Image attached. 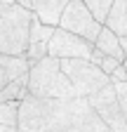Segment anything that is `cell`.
<instances>
[{
    "label": "cell",
    "mask_w": 127,
    "mask_h": 132,
    "mask_svg": "<svg viewBox=\"0 0 127 132\" xmlns=\"http://www.w3.org/2000/svg\"><path fill=\"white\" fill-rule=\"evenodd\" d=\"M89 111L87 99H35L26 97L19 106V132H73Z\"/></svg>",
    "instance_id": "obj_1"
},
{
    "label": "cell",
    "mask_w": 127,
    "mask_h": 132,
    "mask_svg": "<svg viewBox=\"0 0 127 132\" xmlns=\"http://www.w3.org/2000/svg\"><path fill=\"white\" fill-rule=\"evenodd\" d=\"M33 24V12L21 7V3L0 0V54L26 57Z\"/></svg>",
    "instance_id": "obj_2"
},
{
    "label": "cell",
    "mask_w": 127,
    "mask_h": 132,
    "mask_svg": "<svg viewBox=\"0 0 127 132\" xmlns=\"http://www.w3.org/2000/svg\"><path fill=\"white\" fill-rule=\"evenodd\" d=\"M28 97L71 102V99H78V92L73 82L68 80V76L63 73L61 61L54 57H47L33 64L28 71Z\"/></svg>",
    "instance_id": "obj_3"
},
{
    "label": "cell",
    "mask_w": 127,
    "mask_h": 132,
    "mask_svg": "<svg viewBox=\"0 0 127 132\" xmlns=\"http://www.w3.org/2000/svg\"><path fill=\"white\" fill-rule=\"evenodd\" d=\"M61 69L73 82L80 99H92L94 94H99L108 85H113L111 78L99 66H94L89 59H66V61H61Z\"/></svg>",
    "instance_id": "obj_4"
},
{
    "label": "cell",
    "mask_w": 127,
    "mask_h": 132,
    "mask_svg": "<svg viewBox=\"0 0 127 132\" xmlns=\"http://www.w3.org/2000/svg\"><path fill=\"white\" fill-rule=\"evenodd\" d=\"M59 28L73 33V36H80L83 40H87V43H92V45L97 43L99 33L104 31V26L89 14L85 0H68L66 12H63V16H61Z\"/></svg>",
    "instance_id": "obj_5"
},
{
    "label": "cell",
    "mask_w": 127,
    "mask_h": 132,
    "mask_svg": "<svg viewBox=\"0 0 127 132\" xmlns=\"http://www.w3.org/2000/svg\"><path fill=\"white\" fill-rule=\"evenodd\" d=\"M87 102L111 132H127V120H125V113L120 109V102H118L115 85H108L106 90H101L99 94H94Z\"/></svg>",
    "instance_id": "obj_6"
},
{
    "label": "cell",
    "mask_w": 127,
    "mask_h": 132,
    "mask_svg": "<svg viewBox=\"0 0 127 132\" xmlns=\"http://www.w3.org/2000/svg\"><path fill=\"white\" fill-rule=\"evenodd\" d=\"M94 54V45L83 40L80 36H73V33L57 28L54 38L50 43V57L66 61V59H92Z\"/></svg>",
    "instance_id": "obj_7"
},
{
    "label": "cell",
    "mask_w": 127,
    "mask_h": 132,
    "mask_svg": "<svg viewBox=\"0 0 127 132\" xmlns=\"http://www.w3.org/2000/svg\"><path fill=\"white\" fill-rule=\"evenodd\" d=\"M19 3L28 12H33V16H35L40 24L52 26V28H59L68 0H19Z\"/></svg>",
    "instance_id": "obj_8"
},
{
    "label": "cell",
    "mask_w": 127,
    "mask_h": 132,
    "mask_svg": "<svg viewBox=\"0 0 127 132\" xmlns=\"http://www.w3.org/2000/svg\"><path fill=\"white\" fill-rule=\"evenodd\" d=\"M54 31H57V28L45 26V24H40V21L35 19L33 28H31L28 52H26V59H28V64H31V66L50 57V43H52V38H54Z\"/></svg>",
    "instance_id": "obj_9"
},
{
    "label": "cell",
    "mask_w": 127,
    "mask_h": 132,
    "mask_svg": "<svg viewBox=\"0 0 127 132\" xmlns=\"http://www.w3.org/2000/svg\"><path fill=\"white\" fill-rule=\"evenodd\" d=\"M28 71H31V64H28L26 57H7V54H0V92H3L10 82L28 76Z\"/></svg>",
    "instance_id": "obj_10"
},
{
    "label": "cell",
    "mask_w": 127,
    "mask_h": 132,
    "mask_svg": "<svg viewBox=\"0 0 127 132\" xmlns=\"http://www.w3.org/2000/svg\"><path fill=\"white\" fill-rule=\"evenodd\" d=\"M94 50L101 52L104 57H111V59H118L120 64H125V52H122V45H120V38L115 36L111 28L104 26V31L99 33L97 43H94Z\"/></svg>",
    "instance_id": "obj_11"
},
{
    "label": "cell",
    "mask_w": 127,
    "mask_h": 132,
    "mask_svg": "<svg viewBox=\"0 0 127 132\" xmlns=\"http://www.w3.org/2000/svg\"><path fill=\"white\" fill-rule=\"evenodd\" d=\"M106 28H111L118 38H127V0H115L113 3Z\"/></svg>",
    "instance_id": "obj_12"
},
{
    "label": "cell",
    "mask_w": 127,
    "mask_h": 132,
    "mask_svg": "<svg viewBox=\"0 0 127 132\" xmlns=\"http://www.w3.org/2000/svg\"><path fill=\"white\" fill-rule=\"evenodd\" d=\"M113 3H115V0H85L89 14H92L101 26H106L108 16H111V10H113Z\"/></svg>",
    "instance_id": "obj_13"
},
{
    "label": "cell",
    "mask_w": 127,
    "mask_h": 132,
    "mask_svg": "<svg viewBox=\"0 0 127 132\" xmlns=\"http://www.w3.org/2000/svg\"><path fill=\"white\" fill-rule=\"evenodd\" d=\"M19 106L21 104H3L0 102V125L17 127L19 125Z\"/></svg>",
    "instance_id": "obj_14"
},
{
    "label": "cell",
    "mask_w": 127,
    "mask_h": 132,
    "mask_svg": "<svg viewBox=\"0 0 127 132\" xmlns=\"http://www.w3.org/2000/svg\"><path fill=\"white\" fill-rule=\"evenodd\" d=\"M89 61H92L94 66H99V69H101V71H104V73H106L108 78H111V76H113V73H115V71L120 69V66H122V64H120L118 59L104 57L101 52H97V50H94V54H92V59H89Z\"/></svg>",
    "instance_id": "obj_15"
},
{
    "label": "cell",
    "mask_w": 127,
    "mask_h": 132,
    "mask_svg": "<svg viewBox=\"0 0 127 132\" xmlns=\"http://www.w3.org/2000/svg\"><path fill=\"white\" fill-rule=\"evenodd\" d=\"M111 82H113V85H120V82H127V69H125V64L120 66V69L111 76Z\"/></svg>",
    "instance_id": "obj_16"
},
{
    "label": "cell",
    "mask_w": 127,
    "mask_h": 132,
    "mask_svg": "<svg viewBox=\"0 0 127 132\" xmlns=\"http://www.w3.org/2000/svg\"><path fill=\"white\" fill-rule=\"evenodd\" d=\"M0 132H19L17 127H5V125H0Z\"/></svg>",
    "instance_id": "obj_17"
},
{
    "label": "cell",
    "mask_w": 127,
    "mask_h": 132,
    "mask_svg": "<svg viewBox=\"0 0 127 132\" xmlns=\"http://www.w3.org/2000/svg\"><path fill=\"white\" fill-rule=\"evenodd\" d=\"M125 69H127V64H125Z\"/></svg>",
    "instance_id": "obj_18"
}]
</instances>
